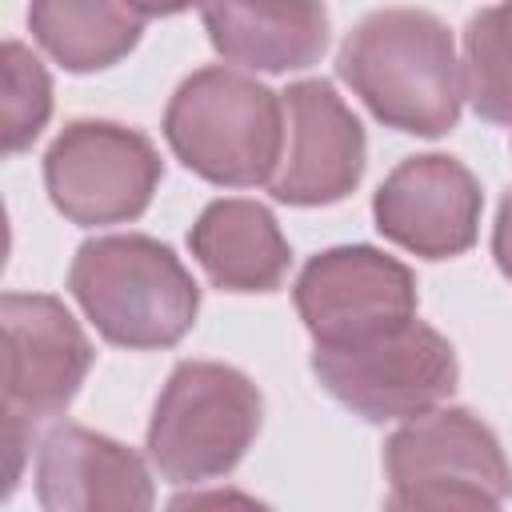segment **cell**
I'll return each instance as SVG.
<instances>
[{
  "label": "cell",
  "instance_id": "cell-5",
  "mask_svg": "<svg viewBox=\"0 0 512 512\" xmlns=\"http://www.w3.org/2000/svg\"><path fill=\"white\" fill-rule=\"evenodd\" d=\"M256 384L212 360L172 368L148 424V456L172 484H200L232 472L260 432Z\"/></svg>",
  "mask_w": 512,
  "mask_h": 512
},
{
  "label": "cell",
  "instance_id": "cell-1",
  "mask_svg": "<svg viewBox=\"0 0 512 512\" xmlns=\"http://www.w3.org/2000/svg\"><path fill=\"white\" fill-rule=\"evenodd\" d=\"M352 92L396 132L444 136L460 120L464 64L444 20L424 8H376L340 44Z\"/></svg>",
  "mask_w": 512,
  "mask_h": 512
},
{
  "label": "cell",
  "instance_id": "cell-19",
  "mask_svg": "<svg viewBox=\"0 0 512 512\" xmlns=\"http://www.w3.org/2000/svg\"><path fill=\"white\" fill-rule=\"evenodd\" d=\"M140 16H172V12H184L192 0H128Z\"/></svg>",
  "mask_w": 512,
  "mask_h": 512
},
{
  "label": "cell",
  "instance_id": "cell-9",
  "mask_svg": "<svg viewBox=\"0 0 512 512\" xmlns=\"http://www.w3.org/2000/svg\"><path fill=\"white\" fill-rule=\"evenodd\" d=\"M296 308L316 344L364 340L416 316V280L380 248H328L304 264Z\"/></svg>",
  "mask_w": 512,
  "mask_h": 512
},
{
  "label": "cell",
  "instance_id": "cell-14",
  "mask_svg": "<svg viewBox=\"0 0 512 512\" xmlns=\"http://www.w3.org/2000/svg\"><path fill=\"white\" fill-rule=\"evenodd\" d=\"M192 256L228 292H272L288 272V240L256 200H216L192 224Z\"/></svg>",
  "mask_w": 512,
  "mask_h": 512
},
{
  "label": "cell",
  "instance_id": "cell-6",
  "mask_svg": "<svg viewBox=\"0 0 512 512\" xmlns=\"http://www.w3.org/2000/svg\"><path fill=\"white\" fill-rule=\"evenodd\" d=\"M388 508H496L512 468L492 428L468 408H428L384 444Z\"/></svg>",
  "mask_w": 512,
  "mask_h": 512
},
{
  "label": "cell",
  "instance_id": "cell-18",
  "mask_svg": "<svg viewBox=\"0 0 512 512\" xmlns=\"http://www.w3.org/2000/svg\"><path fill=\"white\" fill-rule=\"evenodd\" d=\"M492 252H496V264H500V272L512 280V188L504 192V200H500V212H496Z\"/></svg>",
  "mask_w": 512,
  "mask_h": 512
},
{
  "label": "cell",
  "instance_id": "cell-8",
  "mask_svg": "<svg viewBox=\"0 0 512 512\" xmlns=\"http://www.w3.org/2000/svg\"><path fill=\"white\" fill-rule=\"evenodd\" d=\"M44 184L72 224H124L148 208L160 184V156L136 128L72 120L44 156Z\"/></svg>",
  "mask_w": 512,
  "mask_h": 512
},
{
  "label": "cell",
  "instance_id": "cell-11",
  "mask_svg": "<svg viewBox=\"0 0 512 512\" xmlns=\"http://www.w3.org/2000/svg\"><path fill=\"white\" fill-rule=\"evenodd\" d=\"M288 148L272 176V196L284 204L344 200L364 172V128L328 80H300L284 92Z\"/></svg>",
  "mask_w": 512,
  "mask_h": 512
},
{
  "label": "cell",
  "instance_id": "cell-3",
  "mask_svg": "<svg viewBox=\"0 0 512 512\" xmlns=\"http://www.w3.org/2000/svg\"><path fill=\"white\" fill-rule=\"evenodd\" d=\"M164 136L212 184H272L284 156V100L244 72L200 68L176 88Z\"/></svg>",
  "mask_w": 512,
  "mask_h": 512
},
{
  "label": "cell",
  "instance_id": "cell-17",
  "mask_svg": "<svg viewBox=\"0 0 512 512\" xmlns=\"http://www.w3.org/2000/svg\"><path fill=\"white\" fill-rule=\"evenodd\" d=\"M52 112V80L44 72V64L16 40L4 44V60H0V140L4 152L16 156L24 152L40 128L48 124Z\"/></svg>",
  "mask_w": 512,
  "mask_h": 512
},
{
  "label": "cell",
  "instance_id": "cell-7",
  "mask_svg": "<svg viewBox=\"0 0 512 512\" xmlns=\"http://www.w3.org/2000/svg\"><path fill=\"white\" fill-rule=\"evenodd\" d=\"M312 372L328 396L372 424L436 408L460 376L452 344L416 316L364 340L316 344Z\"/></svg>",
  "mask_w": 512,
  "mask_h": 512
},
{
  "label": "cell",
  "instance_id": "cell-13",
  "mask_svg": "<svg viewBox=\"0 0 512 512\" xmlns=\"http://www.w3.org/2000/svg\"><path fill=\"white\" fill-rule=\"evenodd\" d=\"M212 48L252 72L308 68L328 48V8L320 0H200Z\"/></svg>",
  "mask_w": 512,
  "mask_h": 512
},
{
  "label": "cell",
  "instance_id": "cell-12",
  "mask_svg": "<svg viewBox=\"0 0 512 512\" xmlns=\"http://www.w3.org/2000/svg\"><path fill=\"white\" fill-rule=\"evenodd\" d=\"M36 496L48 512H140L152 504V480L132 448L56 424L36 452Z\"/></svg>",
  "mask_w": 512,
  "mask_h": 512
},
{
  "label": "cell",
  "instance_id": "cell-16",
  "mask_svg": "<svg viewBox=\"0 0 512 512\" xmlns=\"http://www.w3.org/2000/svg\"><path fill=\"white\" fill-rule=\"evenodd\" d=\"M464 96L484 120L512 124V0L480 8L464 28Z\"/></svg>",
  "mask_w": 512,
  "mask_h": 512
},
{
  "label": "cell",
  "instance_id": "cell-15",
  "mask_svg": "<svg viewBox=\"0 0 512 512\" xmlns=\"http://www.w3.org/2000/svg\"><path fill=\"white\" fill-rule=\"evenodd\" d=\"M32 36L68 72H96L128 56L144 16L128 0H32Z\"/></svg>",
  "mask_w": 512,
  "mask_h": 512
},
{
  "label": "cell",
  "instance_id": "cell-2",
  "mask_svg": "<svg viewBox=\"0 0 512 512\" xmlns=\"http://www.w3.org/2000/svg\"><path fill=\"white\" fill-rule=\"evenodd\" d=\"M68 288L108 344L168 348L200 308V292L176 252L152 236H96L76 248Z\"/></svg>",
  "mask_w": 512,
  "mask_h": 512
},
{
  "label": "cell",
  "instance_id": "cell-4",
  "mask_svg": "<svg viewBox=\"0 0 512 512\" xmlns=\"http://www.w3.org/2000/svg\"><path fill=\"white\" fill-rule=\"evenodd\" d=\"M4 328V404H0V456L8 496L24 472L32 436L60 416L92 368V344L56 296L8 292L0 304Z\"/></svg>",
  "mask_w": 512,
  "mask_h": 512
},
{
  "label": "cell",
  "instance_id": "cell-10",
  "mask_svg": "<svg viewBox=\"0 0 512 512\" xmlns=\"http://www.w3.org/2000/svg\"><path fill=\"white\" fill-rule=\"evenodd\" d=\"M480 184L456 156H408L388 172L380 184L372 212L376 228L424 256V260H448L472 248L476 224H480Z\"/></svg>",
  "mask_w": 512,
  "mask_h": 512
}]
</instances>
